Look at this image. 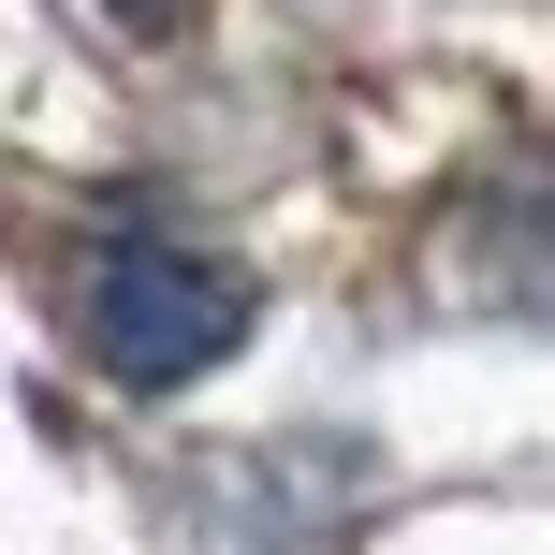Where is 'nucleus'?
I'll list each match as a JSON object with an SVG mask.
<instances>
[{
    "label": "nucleus",
    "instance_id": "obj_1",
    "mask_svg": "<svg viewBox=\"0 0 555 555\" xmlns=\"http://www.w3.org/2000/svg\"><path fill=\"white\" fill-rule=\"evenodd\" d=\"M88 336H103V365L132 395H176L205 380V365L249 336V278H234L220 249H103V278H88Z\"/></svg>",
    "mask_w": 555,
    "mask_h": 555
},
{
    "label": "nucleus",
    "instance_id": "obj_2",
    "mask_svg": "<svg viewBox=\"0 0 555 555\" xmlns=\"http://www.w3.org/2000/svg\"><path fill=\"white\" fill-rule=\"evenodd\" d=\"M103 15H162V0H103Z\"/></svg>",
    "mask_w": 555,
    "mask_h": 555
}]
</instances>
